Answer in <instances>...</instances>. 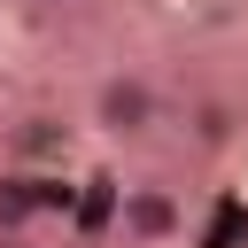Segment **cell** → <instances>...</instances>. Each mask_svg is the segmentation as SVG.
Returning <instances> with one entry per match:
<instances>
[{"label":"cell","instance_id":"1","mask_svg":"<svg viewBox=\"0 0 248 248\" xmlns=\"http://www.w3.org/2000/svg\"><path fill=\"white\" fill-rule=\"evenodd\" d=\"M85 124L108 132V140H147L163 124V93L147 70H101L93 93H85Z\"/></svg>","mask_w":248,"mask_h":248},{"label":"cell","instance_id":"2","mask_svg":"<svg viewBox=\"0 0 248 248\" xmlns=\"http://www.w3.org/2000/svg\"><path fill=\"white\" fill-rule=\"evenodd\" d=\"M178 225H186V209H178V194H170V186L140 178V186H124V194H116V248H170V240H178Z\"/></svg>","mask_w":248,"mask_h":248},{"label":"cell","instance_id":"3","mask_svg":"<svg viewBox=\"0 0 248 248\" xmlns=\"http://www.w3.org/2000/svg\"><path fill=\"white\" fill-rule=\"evenodd\" d=\"M46 170H0V232H31L46 209Z\"/></svg>","mask_w":248,"mask_h":248},{"label":"cell","instance_id":"4","mask_svg":"<svg viewBox=\"0 0 248 248\" xmlns=\"http://www.w3.org/2000/svg\"><path fill=\"white\" fill-rule=\"evenodd\" d=\"M62 147H70V124L54 132V116H31V124L16 132V155H62Z\"/></svg>","mask_w":248,"mask_h":248}]
</instances>
